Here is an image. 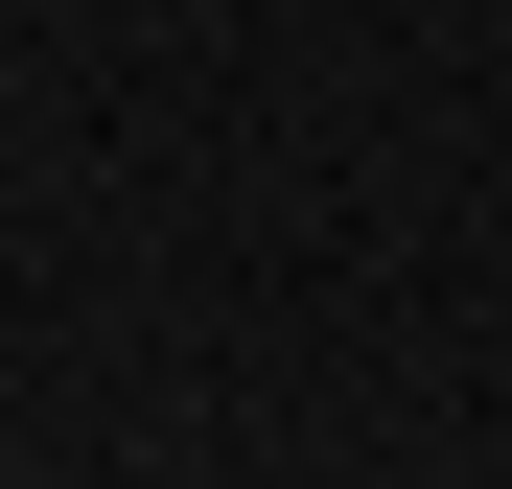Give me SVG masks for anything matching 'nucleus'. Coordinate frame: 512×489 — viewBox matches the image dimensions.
<instances>
[]
</instances>
